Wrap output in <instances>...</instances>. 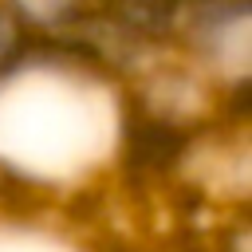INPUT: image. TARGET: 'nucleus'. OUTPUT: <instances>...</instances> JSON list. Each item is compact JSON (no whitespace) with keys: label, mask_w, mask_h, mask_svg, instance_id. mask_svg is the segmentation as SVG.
<instances>
[]
</instances>
